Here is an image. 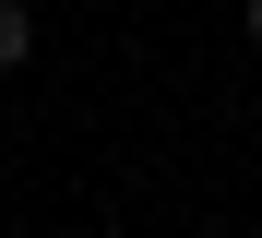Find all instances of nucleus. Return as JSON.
Returning a JSON list of instances; mask_svg holds the SVG:
<instances>
[{"mask_svg": "<svg viewBox=\"0 0 262 238\" xmlns=\"http://www.w3.org/2000/svg\"><path fill=\"white\" fill-rule=\"evenodd\" d=\"M36 60V12H24V0H0V72H24Z\"/></svg>", "mask_w": 262, "mask_h": 238, "instance_id": "f257e3e1", "label": "nucleus"}, {"mask_svg": "<svg viewBox=\"0 0 262 238\" xmlns=\"http://www.w3.org/2000/svg\"><path fill=\"white\" fill-rule=\"evenodd\" d=\"M250 36H262V0H250Z\"/></svg>", "mask_w": 262, "mask_h": 238, "instance_id": "f03ea898", "label": "nucleus"}]
</instances>
